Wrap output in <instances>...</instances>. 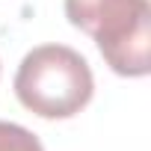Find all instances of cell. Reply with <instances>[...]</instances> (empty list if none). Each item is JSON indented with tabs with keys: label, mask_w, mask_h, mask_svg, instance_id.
Wrapping results in <instances>:
<instances>
[{
	"label": "cell",
	"mask_w": 151,
	"mask_h": 151,
	"mask_svg": "<svg viewBox=\"0 0 151 151\" xmlns=\"http://www.w3.org/2000/svg\"><path fill=\"white\" fill-rule=\"evenodd\" d=\"M95 92L89 62L65 45H42L30 50L15 74L18 101L42 119L77 116Z\"/></svg>",
	"instance_id": "obj_2"
},
{
	"label": "cell",
	"mask_w": 151,
	"mask_h": 151,
	"mask_svg": "<svg viewBox=\"0 0 151 151\" xmlns=\"http://www.w3.org/2000/svg\"><path fill=\"white\" fill-rule=\"evenodd\" d=\"M65 18L89 33L122 77L151 71V6L148 0H65Z\"/></svg>",
	"instance_id": "obj_1"
},
{
	"label": "cell",
	"mask_w": 151,
	"mask_h": 151,
	"mask_svg": "<svg viewBox=\"0 0 151 151\" xmlns=\"http://www.w3.org/2000/svg\"><path fill=\"white\" fill-rule=\"evenodd\" d=\"M0 151H45L36 133L15 122H0Z\"/></svg>",
	"instance_id": "obj_3"
}]
</instances>
